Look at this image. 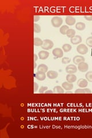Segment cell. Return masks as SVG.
I'll list each match as a JSON object with an SVG mask.
<instances>
[{"mask_svg":"<svg viewBox=\"0 0 92 138\" xmlns=\"http://www.w3.org/2000/svg\"><path fill=\"white\" fill-rule=\"evenodd\" d=\"M63 23V19L59 16H54L51 19L52 25L55 28L60 27Z\"/></svg>","mask_w":92,"mask_h":138,"instance_id":"1","label":"cell"},{"mask_svg":"<svg viewBox=\"0 0 92 138\" xmlns=\"http://www.w3.org/2000/svg\"><path fill=\"white\" fill-rule=\"evenodd\" d=\"M54 45V43L52 40H50V39H45L43 40L42 48L44 50H49L52 48Z\"/></svg>","mask_w":92,"mask_h":138,"instance_id":"2","label":"cell"},{"mask_svg":"<svg viewBox=\"0 0 92 138\" xmlns=\"http://www.w3.org/2000/svg\"><path fill=\"white\" fill-rule=\"evenodd\" d=\"M77 51L79 54L85 55L88 52V48L85 44H81L77 47Z\"/></svg>","mask_w":92,"mask_h":138,"instance_id":"3","label":"cell"},{"mask_svg":"<svg viewBox=\"0 0 92 138\" xmlns=\"http://www.w3.org/2000/svg\"><path fill=\"white\" fill-rule=\"evenodd\" d=\"M77 70L78 68L74 65H67L66 67V69H65V71L67 74H75V73H77Z\"/></svg>","mask_w":92,"mask_h":138,"instance_id":"4","label":"cell"},{"mask_svg":"<svg viewBox=\"0 0 92 138\" xmlns=\"http://www.w3.org/2000/svg\"><path fill=\"white\" fill-rule=\"evenodd\" d=\"M78 70L81 72H82V73H85V72L87 71L89 69V65L87 63L85 62H81L78 65Z\"/></svg>","mask_w":92,"mask_h":138,"instance_id":"5","label":"cell"},{"mask_svg":"<svg viewBox=\"0 0 92 138\" xmlns=\"http://www.w3.org/2000/svg\"><path fill=\"white\" fill-rule=\"evenodd\" d=\"M52 54L57 58H60L63 56V51L60 48H55L52 51Z\"/></svg>","mask_w":92,"mask_h":138,"instance_id":"6","label":"cell"},{"mask_svg":"<svg viewBox=\"0 0 92 138\" xmlns=\"http://www.w3.org/2000/svg\"><path fill=\"white\" fill-rule=\"evenodd\" d=\"M82 39L81 36L79 35H75L70 38V42L74 45L78 44L82 42Z\"/></svg>","mask_w":92,"mask_h":138,"instance_id":"7","label":"cell"},{"mask_svg":"<svg viewBox=\"0 0 92 138\" xmlns=\"http://www.w3.org/2000/svg\"><path fill=\"white\" fill-rule=\"evenodd\" d=\"M85 58L82 55H76L73 58V62L75 65H78L79 63L85 62Z\"/></svg>","mask_w":92,"mask_h":138,"instance_id":"8","label":"cell"},{"mask_svg":"<svg viewBox=\"0 0 92 138\" xmlns=\"http://www.w3.org/2000/svg\"><path fill=\"white\" fill-rule=\"evenodd\" d=\"M77 85L79 88H85L88 85V81L86 79H83V78H81L78 79L77 82Z\"/></svg>","mask_w":92,"mask_h":138,"instance_id":"9","label":"cell"},{"mask_svg":"<svg viewBox=\"0 0 92 138\" xmlns=\"http://www.w3.org/2000/svg\"><path fill=\"white\" fill-rule=\"evenodd\" d=\"M65 22H66L67 25L72 26L76 23V20L72 16H67L66 20H65Z\"/></svg>","mask_w":92,"mask_h":138,"instance_id":"10","label":"cell"},{"mask_svg":"<svg viewBox=\"0 0 92 138\" xmlns=\"http://www.w3.org/2000/svg\"><path fill=\"white\" fill-rule=\"evenodd\" d=\"M39 57L40 59H42V60H46V59H47L49 55H50V53L47 51H40L38 53Z\"/></svg>","mask_w":92,"mask_h":138,"instance_id":"11","label":"cell"},{"mask_svg":"<svg viewBox=\"0 0 92 138\" xmlns=\"http://www.w3.org/2000/svg\"><path fill=\"white\" fill-rule=\"evenodd\" d=\"M58 73L57 71H55L54 70H50L47 71V77L49 79H54L58 77Z\"/></svg>","mask_w":92,"mask_h":138,"instance_id":"12","label":"cell"},{"mask_svg":"<svg viewBox=\"0 0 92 138\" xmlns=\"http://www.w3.org/2000/svg\"><path fill=\"white\" fill-rule=\"evenodd\" d=\"M66 79L67 82H69V83H73V82L76 81L77 77L74 74H68L66 75Z\"/></svg>","mask_w":92,"mask_h":138,"instance_id":"13","label":"cell"},{"mask_svg":"<svg viewBox=\"0 0 92 138\" xmlns=\"http://www.w3.org/2000/svg\"><path fill=\"white\" fill-rule=\"evenodd\" d=\"M74 93L75 94L91 93V91L90 89H88V88H81V89H78L75 90Z\"/></svg>","mask_w":92,"mask_h":138,"instance_id":"14","label":"cell"},{"mask_svg":"<svg viewBox=\"0 0 92 138\" xmlns=\"http://www.w3.org/2000/svg\"><path fill=\"white\" fill-rule=\"evenodd\" d=\"M36 78L39 81H44L46 78V74L45 73H42V72H39L38 71L35 75Z\"/></svg>","mask_w":92,"mask_h":138,"instance_id":"15","label":"cell"},{"mask_svg":"<svg viewBox=\"0 0 92 138\" xmlns=\"http://www.w3.org/2000/svg\"><path fill=\"white\" fill-rule=\"evenodd\" d=\"M62 87L66 90H71L73 89V83H69L68 82H65L62 83Z\"/></svg>","mask_w":92,"mask_h":138,"instance_id":"16","label":"cell"},{"mask_svg":"<svg viewBox=\"0 0 92 138\" xmlns=\"http://www.w3.org/2000/svg\"><path fill=\"white\" fill-rule=\"evenodd\" d=\"M48 66L44 64H40L38 66L37 68V70L39 72H42V73H45L48 71Z\"/></svg>","mask_w":92,"mask_h":138,"instance_id":"17","label":"cell"},{"mask_svg":"<svg viewBox=\"0 0 92 138\" xmlns=\"http://www.w3.org/2000/svg\"><path fill=\"white\" fill-rule=\"evenodd\" d=\"M75 28L78 31H83L86 28V25L82 22H78L75 24Z\"/></svg>","mask_w":92,"mask_h":138,"instance_id":"18","label":"cell"},{"mask_svg":"<svg viewBox=\"0 0 92 138\" xmlns=\"http://www.w3.org/2000/svg\"><path fill=\"white\" fill-rule=\"evenodd\" d=\"M53 92L55 93H64V89L60 86H55L53 89Z\"/></svg>","mask_w":92,"mask_h":138,"instance_id":"19","label":"cell"},{"mask_svg":"<svg viewBox=\"0 0 92 138\" xmlns=\"http://www.w3.org/2000/svg\"><path fill=\"white\" fill-rule=\"evenodd\" d=\"M43 41L39 38H35L34 39V44L35 46H42Z\"/></svg>","mask_w":92,"mask_h":138,"instance_id":"20","label":"cell"},{"mask_svg":"<svg viewBox=\"0 0 92 138\" xmlns=\"http://www.w3.org/2000/svg\"><path fill=\"white\" fill-rule=\"evenodd\" d=\"M69 30V27L68 25H63L60 28V30H59V31H60V33L61 34L63 35H66L67 31H68Z\"/></svg>","mask_w":92,"mask_h":138,"instance_id":"21","label":"cell"},{"mask_svg":"<svg viewBox=\"0 0 92 138\" xmlns=\"http://www.w3.org/2000/svg\"><path fill=\"white\" fill-rule=\"evenodd\" d=\"M71 48H72V47L70 44H65L63 45L62 46V49L63 51H64L65 52H68L69 51H70Z\"/></svg>","mask_w":92,"mask_h":138,"instance_id":"22","label":"cell"},{"mask_svg":"<svg viewBox=\"0 0 92 138\" xmlns=\"http://www.w3.org/2000/svg\"><path fill=\"white\" fill-rule=\"evenodd\" d=\"M75 33L76 32H75V31L74 30H73V29H69L66 33V35L69 38H71L72 37L75 36Z\"/></svg>","mask_w":92,"mask_h":138,"instance_id":"23","label":"cell"},{"mask_svg":"<svg viewBox=\"0 0 92 138\" xmlns=\"http://www.w3.org/2000/svg\"><path fill=\"white\" fill-rule=\"evenodd\" d=\"M85 78L89 82H92V71H88L85 74Z\"/></svg>","mask_w":92,"mask_h":138,"instance_id":"24","label":"cell"},{"mask_svg":"<svg viewBox=\"0 0 92 138\" xmlns=\"http://www.w3.org/2000/svg\"><path fill=\"white\" fill-rule=\"evenodd\" d=\"M34 32L36 34L41 32V26L36 23H34Z\"/></svg>","mask_w":92,"mask_h":138,"instance_id":"25","label":"cell"},{"mask_svg":"<svg viewBox=\"0 0 92 138\" xmlns=\"http://www.w3.org/2000/svg\"><path fill=\"white\" fill-rule=\"evenodd\" d=\"M86 43L87 46L92 48V36L88 37L86 40Z\"/></svg>","mask_w":92,"mask_h":138,"instance_id":"26","label":"cell"},{"mask_svg":"<svg viewBox=\"0 0 92 138\" xmlns=\"http://www.w3.org/2000/svg\"><path fill=\"white\" fill-rule=\"evenodd\" d=\"M70 62H71L70 58H67V57L63 58L62 59V63L63 64H65V65H66V64H69Z\"/></svg>","mask_w":92,"mask_h":138,"instance_id":"27","label":"cell"},{"mask_svg":"<svg viewBox=\"0 0 92 138\" xmlns=\"http://www.w3.org/2000/svg\"><path fill=\"white\" fill-rule=\"evenodd\" d=\"M47 89L48 87H47V86H42V87L40 88L39 91V92L40 93H43L46 92Z\"/></svg>","mask_w":92,"mask_h":138,"instance_id":"28","label":"cell"},{"mask_svg":"<svg viewBox=\"0 0 92 138\" xmlns=\"http://www.w3.org/2000/svg\"><path fill=\"white\" fill-rule=\"evenodd\" d=\"M84 18H85L86 20H87V21H92V16H85Z\"/></svg>","mask_w":92,"mask_h":138,"instance_id":"29","label":"cell"},{"mask_svg":"<svg viewBox=\"0 0 92 138\" xmlns=\"http://www.w3.org/2000/svg\"><path fill=\"white\" fill-rule=\"evenodd\" d=\"M38 88H39V85L36 83V82H34V92H37V90H38Z\"/></svg>","mask_w":92,"mask_h":138,"instance_id":"30","label":"cell"},{"mask_svg":"<svg viewBox=\"0 0 92 138\" xmlns=\"http://www.w3.org/2000/svg\"><path fill=\"white\" fill-rule=\"evenodd\" d=\"M40 17L39 16H34V21L35 22H38L40 20Z\"/></svg>","mask_w":92,"mask_h":138,"instance_id":"31","label":"cell"},{"mask_svg":"<svg viewBox=\"0 0 92 138\" xmlns=\"http://www.w3.org/2000/svg\"><path fill=\"white\" fill-rule=\"evenodd\" d=\"M45 93H54V92H52L51 90H46V92H44Z\"/></svg>","mask_w":92,"mask_h":138,"instance_id":"32","label":"cell"},{"mask_svg":"<svg viewBox=\"0 0 92 138\" xmlns=\"http://www.w3.org/2000/svg\"><path fill=\"white\" fill-rule=\"evenodd\" d=\"M37 60H38V56H37V55L36 53H35L34 54V62H36Z\"/></svg>","mask_w":92,"mask_h":138,"instance_id":"33","label":"cell"},{"mask_svg":"<svg viewBox=\"0 0 92 138\" xmlns=\"http://www.w3.org/2000/svg\"><path fill=\"white\" fill-rule=\"evenodd\" d=\"M36 62H34V69H36Z\"/></svg>","mask_w":92,"mask_h":138,"instance_id":"34","label":"cell"},{"mask_svg":"<svg viewBox=\"0 0 92 138\" xmlns=\"http://www.w3.org/2000/svg\"><path fill=\"white\" fill-rule=\"evenodd\" d=\"M66 93H73L71 92H66Z\"/></svg>","mask_w":92,"mask_h":138,"instance_id":"35","label":"cell"}]
</instances>
